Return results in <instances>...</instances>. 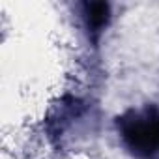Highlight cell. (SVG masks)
Listing matches in <instances>:
<instances>
[{
  "mask_svg": "<svg viewBox=\"0 0 159 159\" xmlns=\"http://www.w3.org/2000/svg\"><path fill=\"white\" fill-rule=\"evenodd\" d=\"M120 133L125 144L139 155L159 152V109L146 107L142 112L129 111L118 118Z\"/></svg>",
  "mask_w": 159,
  "mask_h": 159,
  "instance_id": "obj_1",
  "label": "cell"
},
{
  "mask_svg": "<svg viewBox=\"0 0 159 159\" xmlns=\"http://www.w3.org/2000/svg\"><path fill=\"white\" fill-rule=\"evenodd\" d=\"M84 15L88 28L99 32L109 23V4L107 2H88L84 4Z\"/></svg>",
  "mask_w": 159,
  "mask_h": 159,
  "instance_id": "obj_2",
  "label": "cell"
}]
</instances>
